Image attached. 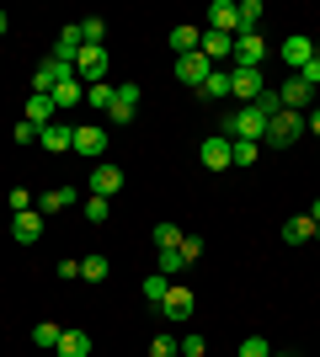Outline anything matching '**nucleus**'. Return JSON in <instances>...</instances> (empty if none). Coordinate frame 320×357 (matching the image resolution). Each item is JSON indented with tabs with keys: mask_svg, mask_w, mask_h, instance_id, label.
Listing matches in <instances>:
<instances>
[{
	"mask_svg": "<svg viewBox=\"0 0 320 357\" xmlns=\"http://www.w3.org/2000/svg\"><path fill=\"white\" fill-rule=\"evenodd\" d=\"M224 139H251V144H261V139H267V118H261L257 107H235L224 118Z\"/></svg>",
	"mask_w": 320,
	"mask_h": 357,
	"instance_id": "nucleus-1",
	"label": "nucleus"
},
{
	"mask_svg": "<svg viewBox=\"0 0 320 357\" xmlns=\"http://www.w3.org/2000/svg\"><path fill=\"white\" fill-rule=\"evenodd\" d=\"M75 80H80V86H102V80H107V48L102 43H86L75 54Z\"/></svg>",
	"mask_w": 320,
	"mask_h": 357,
	"instance_id": "nucleus-2",
	"label": "nucleus"
},
{
	"mask_svg": "<svg viewBox=\"0 0 320 357\" xmlns=\"http://www.w3.org/2000/svg\"><path fill=\"white\" fill-rule=\"evenodd\" d=\"M267 59V38L261 32H235V70H261Z\"/></svg>",
	"mask_w": 320,
	"mask_h": 357,
	"instance_id": "nucleus-3",
	"label": "nucleus"
},
{
	"mask_svg": "<svg viewBox=\"0 0 320 357\" xmlns=\"http://www.w3.org/2000/svg\"><path fill=\"white\" fill-rule=\"evenodd\" d=\"M70 75H75V64H70V59H54V54H48V59L32 70V91L54 96V86H59V80H70Z\"/></svg>",
	"mask_w": 320,
	"mask_h": 357,
	"instance_id": "nucleus-4",
	"label": "nucleus"
},
{
	"mask_svg": "<svg viewBox=\"0 0 320 357\" xmlns=\"http://www.w3.org/2000/svg\"><path fill=\"white\" fill-rule=\"evenodd\" d=\"M261 91H267V80H261V70H229V102H257Z\"/></svg>",
	"mask_w": 320,
	"mask_h": 357,
	"instance_id": "nucleus-5",
	"label": "nucleus"
},
{
	"mask_svg": "<svg viewBox=\"0 0 320 357\" xmlns=\"http://www.w3.org/2000/svg\"><path fill=\"white\" fill-rule=\"evenodd\" d=\"M70 149H75V155H86V160H96V165H102L107 128H102V123H80V128H75V144H70Z\"/></svg>",
	"mask_w": 320,
	"mask_h": 357,
	"instance_id": "nucleus-6",
	"label": "nucleus"
},
{
	"mask_svg": "<svg viewBox=\"0 0 320 357\" xmlns=\"http://www.w3.org/2000/svg\"><path fill=\"white\" fill-rule=\"evenodd\" d=\"M86 187H91V197H107V203H112V197L123 192V165L102 160V165L91 171V181H86Z\"/></svg>",
	"mask_w": 320,
	"mask_h": 357,
	"instance_id": "nucleus-7",
	"label": "nucleus"
},
{
	"mask_svg": "<svg viewBox=\"0 0 320 357\" xmlns=\"http://www.w3.org/2000/svg\"><path fill=\"white\" fill-rule=\"evenodd\" d=\"M171 70H176V80H182V86L203 91V80H208V75H213V64L203 59V48H198V54H182V59L171 64Z\"/></svg>",
	"mask_w": 320,
	"mask_h": 357,
	"instance_id": "nucleus-8",
	"label": "nucleus"
},
{
	"mask_svg": "<svg viewBox=\"0 0 320 357\" xmlns=\"http://www.w3.org/2000/svg\"><path fill=\"white\" fill-rule=\"evenodd\" d=\"M299 134H305V118L283 107V112H277V118L267 123V139H261V144H294V139H299Z\"/></svg>",
	"mask_w": 320,
	"mask_h": 357,
	"instance_id": "nucleus-9",
	"label": "nucleus"
},
{
	"mask_svg": "<svg viewBox=\"0 0 320 357\" xmlns=\"http://www.w3.org/2000/svg\"><path fill=\"white\" fill-rule=\"evenodd\" d=\"M192 304H198V298H192V288H187V283H171V294L160 298L166 320H176V326H182V320H192Z\"/></svg>",
	"mask_w": 320,
	"mask_h": 357,
	"instance_id": "nucleus-10",
	"label": "nucleus"
},
{
	"mask_svg": "<svg viewBox=\"0 0 320 357\" xmlns=\"http://www.w3.org/2000/svg\"><path fill=\"white\" fill-rule=\"evenodd\" d=\"M310 59H315V43H310L305 32H289V38H283V64H289V75H299Z\"/></svg>",
	"mask_w": 320,
	"mask_h": 357,
	"instance_id": "nucleus-11",
	"label": "nucleus"
},
{
	"mask_svg": "<svg viewBox=\"0 0 320 357\" xmlns=\"http://www.w3.org/2000/svg\"><path fill=\"white\" fill-rule=\"evenodd\" d=\"M38 144H43L48 155H64V149L75 144V123H64V118H54V123H48V128H43V134H38Z\"/></svg>",
	"mask_w": 320,
	"mask_h": 357,
	"instance_id": "nucleus-12",
	"label": "nucleus"
},
{
	"mask_svg": "<svg viewBox=\"0 0 320 357\" xmlns=\"http://www.w3.org/2000/svg\"><path fill=\"white\" fill-rule=\"evenodd\" d=\"M134 112H139V86H134V80H123L118 96H112V112H107V118L123 128V123H134Z\"/></svg>",
	"mask_w": 320,
	"mask_h": 357,
	"instance_id": "nucleus-13",
	"label": "nucleus"
},
{
	"mask_svg": "<svg viewBox=\"0 0 320 357\" xmlns=\"http://www.w3.org/2000/svg\"><path fill=\"white\" fill-rule=\"evenodd\" d=\"M54 118H59V107H54V96H43V91H32V96H27V123L38 128V134H43V128H48Z\"/></svg>",
	"mask_w": 320,
	"mask_h": 357,
	"instance_id": "nucleus-14",
	"label": "nucleus"
},
{
	"mask_svg": "<svg viewBox=\"0 0 320 357\" xmlns=\"http://www.w3.org/2000/svg\"><path fill=\"white\" fill-rule=\"evenodd\" d=\"M11 235H16V245H38L43 240V213L32 208V213H16L11 219Z\"/></svg>",
	"mask_w": 320,
	"mask_h": 357,
	"instance_id": "nucleus-15",
	"label": "nucleus"
},
{
	"mask_svg": "<svg viewBox=\"0 0 320 357\" xmlns=\"http://www.w3.org/2000/svg\"><path fill=\"white\" fill-rule=\"evenodd\" d=\"M277 102L289 107V112H299V107H310V102H315V91H310L305 80H299V75H289V80L277 86Z\"/></svg>",
	"mask_w": 320,
	"mask_h": 357,
	"instance_id": "nucleus-16",
	"label": "nucleus"
},
{
	"mask_svg": "<svg viewBox=\"0 0 320 357\" xmlns=\"http://www.w3.org/2000/svg\"><path fill=\"white\" fill-rule=\"evenodd\" d=\"M198 48H203V59H208V64L213 59H235V38H229V32H213V27H203Z\"/></svg>",
	"mask_w": 320,
	"mask_h": 357,
	"instance_id": "nucleus-17",
	"label": "nucleus"
},
{
	"mask_svg": "<svg viewBox=\"0 0 320 357\" xmlns=\"http://www.w3.org/2000/svg\"><path fill=\"white\" fill-rule=\"evenodd\" d=\"M208 27H213V32H229V38L241 32V16H235V0H213V6H208Z\"/></svg>",
	"mask_w": 320,
	"mask_h": 357,
	"instance_id": "nucleus-18",
	"label": "nucleus"
},
{
	"mask_svg": "<svg viewBox=\"0 0 320 357\" xmlns=\"http://www.w3.org/2000/svg\"><path fill=\"white\" fill-rule=\"evenodd\" d=\"M203 43V27H192V22H182V27H171V54L182 59V54H198Z\"/></svg>",
	"mask_w": 320,
	"mask_h": 357,
	"instance_id": "nucleus-19",
	"label": "nucleus"
},
{
	"mask_svg": "<svg viewBox=\"0 0 320 357\" xmlns=\"http://www.w3.org/2000/svg\"><path fill=\"white\" fill-rule=\"evenodd\" d=\"M80 102H86V86H80L75 75H70V80H59V86H54V107H59V112H75Z\"/></svg>",
	"mask_w": 320,
	"mask_h": 357,
	"instance_id": "nucleus-20",
	"label": "nucleus"
},
{
	"mask_svg": "<svg viewBox=\"0 0 320 357\" xmlns=\"http://www.w3.org/2000/svg\"><path fill=\"white\" fill-rule=\"evenodd\" d=\"M203 165H208V171H229V139L224 134L203 139Z\"/></svg>",
	"mask_w": 320,
	"mask_h": 357,
	"instance_id": "nucleus-21",
	"label": "nucleus"
},
{
	"mask_svg": "<svg viewBox=\"0 0 320 357\" xmlns=\"http://www.w3.org/2000/svg\"><path fill=\"white\" fill-rule=\"evenodd\" d=\"M320 229H315V219H310V213H294L289 224H283V240H289V245H305V240H315Z\"/></svg>",
	"mask_w": 320,
	"mask_h": 357,
	"instance_id": "nucleus-22",
	"label": "nucleus"
},
{
	"mask_svg": "<svg viewBox=\"0 0 320 357\" xmlns=\"http://www.w3.org/2000/svg\"><path fill=\"white\" fill-rule=\"evenodd\" d=\"M75 203V187H48L43 197H38V213H64Z\"/></svg>",
	"mask_w": 320,
	"mask_h": 357,
	"instance_id": "nucleus-23",
	"label": "nucleus"
},
{
	"mask_svg": "<svg viewBox=\"0 0 320 357\" xmlns=\"http://www.w3.org/2000/svg\"><path fill=\"white\" fill-rule=\"evenodd\" d=\"M54 352L59 357H91V336H86V331H64Z\"/></svg>",
	"mask_w": 320,
	"mask_h": 357,
	"instance_id": "nucleus-24",
	"label": "nucleus"
},
{
	"mask_svg": "<svg viewBox=\"0 0 320 357\" xmlns=\"http://www.w3.org/2000/svg\"><path fill=\"white\" fill-rule=\"evenodd\" d=\"M107 272H112V261H107L102 251L80 256V278H86V283H107Z\"/></svg>",
	"mask_w": 320,
	"mask_h": 357,
	"instance_id": "nucleus-25",
	"label": "nucleus"
},
{
	"mask_svg": "<svg viewBox=\"0 0 320 357\" xmlns=\"http://www.w3.org/2000/svg\"><path fill=\"white\" fill-rule=\"evenodd\" d=\"M203 96H208V102H229V70L213 64V75L203 80Z\"/></svg>",
	"mask_w": 320,
	"mask_h": 357,
	"instance_id": "nucleus-26",
	"label": "nucleus"
},
{
	"mask_svg": "<svg viewBox=\"0 0 320 357\" xmlns=\"http://www.w3.org/2000/svg\"><path fill=\"white\" fill-rule=\"evenodd\" d=\"M261 144H251V139H229V165H257Z\"/></svg>",
	"mask_w": 320,
	"mask_h": 357,
	"instance_id": "nucleus-27",
	"label": "nucleus"
},
{
	"mask_svg": "<svg viewBox=\"0 0 320 357\" xmlns=\"http://www.w3.org/2000/svg\"><path fill=\"white\" fill-rule=\"evenodd\" d=\"M235 16H241V32L261 27V0H235Z\"/></svg>",
	"mask_w": 320,
	"mask_h": 357,
	"instance_id": "nucleus-28",
	"label": "nucleus"
},
{
	"mask_svg": "<svg viewBox=\"0 0 320 357\" xmlns=\"http://www.w3.org/2000/svg\"><path fill=\"white\" fill-rule=\"evenodd\" d=\"M139 294L150 298V304H160V298L171 294V278H166V272H150V278H144V288H139Z\"/></svg>",
	"mask_w": 320,
	"mask_h": 357,
	"instance_id": "nucleus-29",
	"label": "nucleus"
},
{
	"mask_svg": "<svg viewBox=\"0 0 320 357\" xmlns=\"http://www.w3.org/2000/svg\"><path fill=\"white\" fill-rule=\"evenodd\" d=\"M80 213H86V224H107V219H112V203H107V197H86Z\"/></svg>",
	"mask_w": 320,
	"mask_h": 357,
	"instance_id": "nucleus-30",
	"label": "nucleus"
},
{
	"mask_svg": "<svg viewBox=\"0 0 320 357\" xmlns=\"http://www.w3.org/2000/svg\"><path fill=\"white\" fill-rule=\"evenodd\" d=\"M112 96H118V86H86V107H102V112H112Z\"/></svg>",
	"mask_w": 320,
	"mask_h": 357,
	"instance_id": "nucleus-31",
	"label": "nucleus"
},
{
	"mask_svg": "<svg viewBox=\"0 0 320 357\" xmlns=\"http://www.w3.org/2000/svg\"><path fill=\"white\" fill-rule=\"evenodd\" d=\"M59 336H64V326H54V320H38V326H32V342L38 347H59Z\"/></svg>",
	"mask_w": 320,
	"mask_h": 357,
	"instance_id": "nucleus-32",
	"label": "nucleus"
},
{
	"mask_svg": "<svg viewBox=\"0 0 320 357\" xmlns=\"http://www.w3.org/2000/svg\"><path fill=\"white\" fill-rule=\"evenodd\" d=\"M171 245H182V229L176 224H155V251H171Z\"/></svg>",
	"mask_w": 320,
	"mask_h": 357,
	"instance_id": "nucleus-33",
	"label": "nucleus"
},
{
	"mask_svg": "<svg viewBox=\"0 0 320 357\" xmlns=\"http://www.w3.org/2000/svg\"><path fill=\"white\" fill-rule=\"evenodd\" d=\"M160 272H166V278H176V272H187V256L176 251V245H171V251H160Z\"/></svg>",
	"mask_w": 320,
	"mask_h": 357,
	"instance_id": "nucleus-34",
	"label": "nucleus"
},
{
	"mask_svg": "<svg viewBox=\"0 0 320 357\" xmlns=\"http://www.w3.org/2000/svg\"><path fill=\"white\" fill-rule=\"evenodd\" d=\"M150 357H182V342H176V336H155V342H150Z\"/></svg>",
	"mask_w": 320,
	"mask_h": 357,
	"instance_id": "nucleus-35",
	"label": "nucleus"
},
{
	"mask_svg": "<svg viewBox=\"0 0 320 357\" xmlns=\"http://www.w3.org/2000/svg\"><path fill=\"white\" fill-rule=\"evenodd\" d=\"M80 38H86V43H102V38H107V22H102V16H86V22H80Z\"/></svg>",
	"mask_w": 320,
	"mask_h": 357,
	"instance_id": "nucleus-36",
	"label": "nucleus"
},
{
	"mask_svg": "<svg viewBox=\"0 0 320 357\" xmlns=\"http://www.w3.org/2000/svg\"><path fill=\"white\" fill-rule=\"evenodd\" d=\"M241 357H273L267 336H245V342H241Z\"/></svg>",
	"mask_w": 320,
	"mask_h": 357,
	"instance_id": "nucleus-37",
	"label": "nucleus"
},
{
	"mask_svg": "<svg viewBox=\"0 0 320 357\" xmlns=\"http://www.w3.org/2000/svg\"><path fill=\"white\" fill-rule=\"evenodd\" d=\"M6 203H11V213H32V192H27V187H11Z\"/></svg>",
	"mask_w": 320,
	"mask_h": 357,
	"instance_id": "nucleus-38",
	"label": "nucleus"
},
{
	"mask_svg": "<svg viewBox=\"0 0 320 357\" xmlns=\"http://www.w3.org/2000/svg\"><path fill=\"white\" fill-rule=\"evenodd\" d=\"M299 80H305L310 91H320V48H315V59H310L305 70H299Z\"/></svg>",
	"mask_w": 320,
	"mask_h": 357,
	"instance_id": "nucleus-39",
	"label": "nucleus"
},
{
	"mask_svg": "<svg viewBox=\"0 0 320 357\" xmlns=\"http://www.w3.org/2000/svg\"><path fill=\"white\" fill-rule=\"evenodd\" d=\"M176 251H182V256H187V267H192V261L203 256V240H198V235H182V245H176Z\"/></svg>",
	"mask_w": 320,
	"mask_h": 357,
	"instance_id": "nucleus-40",
	"label": "nucleus"
},
{
	"mask_svg": "<svg viewBox=\"0 0 320 357\" xmlns=\"http://www.w3.org/2000/svg\"><path fill=\"white\" fill-rule=\"evenodd\" d=\"M182 357H208V342L203 336H182Z\"/></svg>",
	"mask_w": 320,
	"mask_h": 357,
	"instance_id": "nucleus-41",
	"label": "nucleus"
},
{
	"mask_svg": "<svg viewBox=\"0 0 320 357\" xmlns=\"http://www.w3.org/2000/svg\"><path fill=\"white\" fill-rule=\"evenodd\" d=\"M11 139H16V144H38V128H32V123L22 118V123H16V128H11Z\"/></svg>",
	"mask_w": 320,
	"mask_h": 357,
	"instance_id": "nucleus-42",
	"label": "nucleus"
},
{
	"mask_svg": "<svg viewBox=\"0 0 320 357\" xmlns=\"http://www.w3.org/2000/svg\"><path fill=\"white\" fill-rule=\"evenodd\" d=\"M305 128H310V134H320V107H315V112L305 118Z\"/></svg>",
	"mask_w": 320,
	"mask_h": 357,
	"instance_id": "nucleus-43",
	"label": "nucleus"
},
{
	"mask_svg": "<svg viewBox=\"0 0 320 357\" xmlns=\"http://www.w3.org/2000/svg\"><path fill=\"white\" fill-rule=\"evenodd\" d=\"M310 219H315V229H320V197H315V203H310Z\"/></svg>",
	"mask_w": 320,
	"mask_h": 357,
	"instance_id": "nucleus-44",
	"label": "nucleus"
},
{
	"mask_svg": "<svg viewBox=\"0 0 320 357\" xmlns=\"http://www.w3.org/2000/svg\"><path fill=\"white\" fill-rule=\"evenodd\" d=\"M6 27H11V16H6V11H0V38H6Z\"/></svg>",
	"mask_w": 320,
	"mask_h": 357,
	"instance_id": "nucleus-45",
	"label": "nucleus"
},
{
	"mask_svg": "<svg viewBox=\"0 0 320 357\" xmlns=\"http://www.w3.org/2000/svg\"><path fill=\"white\" fill-rule=\"evenodd\" d=\"M273 357H294V352H273Z\"/></svg>",
	"mask_w": 320,
	"mask_h": 357,
	"instance_id": "nucleus-46",
	"label": "nucleus"
}]
</instances>
